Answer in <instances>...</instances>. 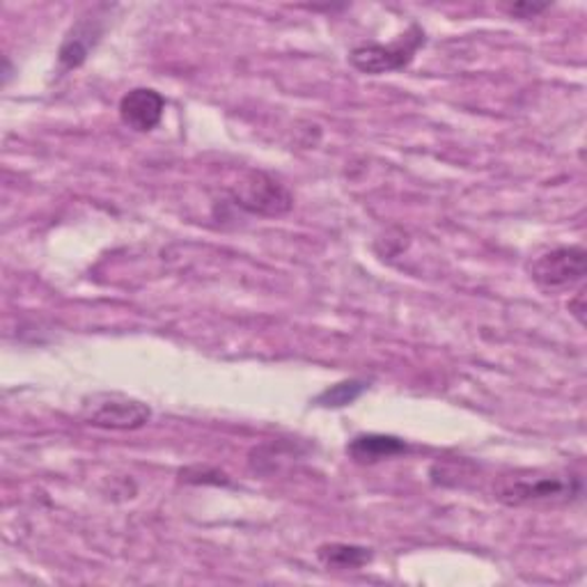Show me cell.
I'll list each match as a JSON object with an SVG mask.
<instances>
[{
  "label": "cell",
  "mask_w": 587,
  "mask_h": 587,
  "mask_svg": "<svg viewBox=\"0 0 587 587\" xmlns=\"http://www.w3.org/2000/svg\"><path fill=\"white\" fill-rule=\"evenodd\" d=\"M101 38V23L97 19H81L72 26V30L67 32V38L58 51V62L60 69L69 72V69L81 67L90 51L97 47Z\"/></svg>",
  "instance_id": "52a82bcc"
},
{
  "label": "cell",
  "mask_w": 587,
  "mask_h": 587,
  "mask_svg": "<svg viewBox=\"0 0 587 587\" xmlns=\"http://www.w3.org/2000/svg\"><path fill=\"white\" fill-rule=\"evenodd\" d=\"M587 271V253L580 246H563L539 255L530 264L533 281L544 292H563L578 285Z\"/></svg>",
  "instance_id": "277c9868"
},
{
  "label": "cell",
  "mask_w": 587,
  "mask_h": 587,
  "mask_svg": "<svg viewBox=\"0 0 587 587\" xmlns=\"http://www.w3.org/2000/svg\"><path fill=\"white\" fill-rule=\"evenodd\" d=\"M163 109H165V101L156 90L135 88L122 97L120 118L129 129L138 133H148L159 126L163 118Z\"/></svg>",
  "instance_id": "8992f818"
},
{
  "label": "cell",
  "mask_w": 587,
  "mask_h": 587,
  "mask_svg": "<svg viewBox=\"0 0 587 587\" xmlns=\"http://www.w3.org/2000/svg\"><path fill=\"white\" fill-rule=\"evenodd\" d=\"M585 292L580 290L578 294H576V298L569 303V310H571V313H574V317L580 322V324H585Z\"/></svg>",
  "instance_id": "7c38bea8"
},
{
  "label": "cell",
  "mask_w": 587,
  "mask_h": 587,
  "mask_svg": "<svg viewBox=\"0 0 587 587\" xmlns=\"http://www.w3.org/2000/svg\"><path fill=\"white\" fill-rule=\"evenodd\" d=\"M406 451H408V445L402 438L386 436V434H363V436H356L347 445V453L361 464L393 459Z\"/></svg>",
  "instance_id": "ba28073f"
},
{
  "label": "cell",
  "mask_w": 587,
  "mask_h": 587,
  "mask_svg": "<svg viewBox=\"0 0 587 587\" xmlns=\"http://www.w3.org/2000/svg\"><path fill=\"white\" fill-rule=\"evenodd\" d=\"M317 558L331 569H361L372 560V550L354 544H324L317 550Z\"/></svg>",
  "instance_id": "9c48e42d"
},
{
  "label": "cell",
  "mask_w": 587,
  "mask_h": 587,
  "mask_svg": "<svg viewBox=\"0 0 587 587\" xmlns=\"http://www.w3.org/2000/svg\"><path fill=\"white\" fill-rule=\"evenodd\" d=\"M423 44H425V32L418 26H413L399 42L391 47L365 44L354 49L350 62L363 74H372V77L388 74V72H397V69H404Z\"/></svg>",
  "instance_id": "5b68a950"
},
{
  "label": "cell",
  "mask_w": 587,
  "mask_h": 587,
  "mask_svg": "<svg viewBox=\"0 0 587 587\" xmlns=\"http://www.w3.org/2000/svg\"><path fill=\"white\" fill-rule=\"evenodd\" d=\"M548 6H530V3H516L509 12L512 14H516V17H522V19H530V17H535V14H539V12H544Z\"/></svg>",
  "instance_id": "8fae6325"
},
{
  "label": "cell",
  "mask_w": 587,
  "mask_h": 587,
  "mask_svg": "<svg viewBox=\"0 0 587 587\" xmlns=\"http://www.w3.org/2000/svg\"><path fill=\"white\" fill-rule=\"evenodd\" d=\"M230 195L236 206L257 216H283L294 204L292 193L266 172H249L230 189Z\"/></svg>",
  "instance_id": "3957f363"
},
{
  "label": "cell",
  "mask_w": 587,
  "mask_h": 587,
  "mask_svg": "<svg viewBox=\"0 0 587 587\" xmlns=\"http://www.w3.org/2000/svg\"><path fill=\"white\" fill-rule=\"evenodd\" d=\"M583 494V477L574 473L519 470L503 475L496 485V498L505 505L569 503Z\"/></svg>",
  "instance_id": "6da1fadb"
},
{
  "label": "cell",
  "mask_w": 587,
  "mask_h": 587,
  "mask_svg": "<svg viewBox=\"0 0 587 587\" xmlns=\"http://www.w3.org/2000/svg\"><path fill=\"white\" fill-rule=\"evenodd\" d=\"M152 418V408L124 393H94L81 404V421L111 432L143 429Z\"/></svg>",
  "instance_id": "7a4b0ae2"
},
{
  "label": "cell",
  "mask_w": 587,
  "mask_h": 587,
  "mask_svg": "<svg viewBox=\"0 0 587 587\" xmlns=\"http://www.w3.org/2000/svg\"><path fill=\"white\" fill-rule=\"evenodd\" d=\"M367 388H370L367 382H361V378H352V382H342V384H335V386L326 388V391L315 399V404L326 406V408H342V406H350V404H354V402H356Z\"/></svg>",
  "instance_id": "30bf717a"
}]
</instances>
